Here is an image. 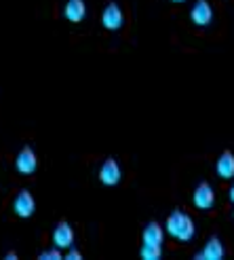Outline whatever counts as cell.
<instances>
[{"instance_id":"cell-14","label":"cell","mask_w":234,"mask_h":260,"mask_svg":"<svg viewBox=\"0 0 234 260\" xmlns=\"http://www.w3.org/2000/svg\"><path fill=\"white\" fill-rule=\"evenodd\" d=\"M38 258H41V260H61L63 254H61V250L55 245V248H51V250H43L41 254H38Z\"/></svg>"},{"instance_id":"cell-15","label":"cell","mask_w":234,"mask_h":260,"mask_svg":"<svg viewBox=\"0 0 234 260\" xmlns=\"http://www.w3.org/2000/svg\"><path fill=\"white\" fill-rule=\"evenodd\" d=\"M63 258H68V260H81L83 254L78 252V250H74V248H68V250H66V256H63Z\"/></svg>"},{"instance_id":"cell-6","label":"cell","mask_w":234,"mask_h":260,"mask_svg":"<svg viewBox=\"0 0 234 260\" xmlns=\"http://www.w3.org/2000/svg\"><path fill=\"white\" fill-rule=\"evenodd\" d=\"M123 178V170L116 159H106L99 167V182L106 186H116Z\"/></svg>"},{"instance_id":"cell-11","label":"cell","mask_w":234,"mask_h":260,"mask_svg":"<svg viewBox=\"0 0 234 260\" xmlns=\"http://www.w3.org/2000/svg\"><path fill=\"white\" fill-rule=\"evenodd\" d=\"M141 241L144 243H150V245H163L165 241V226L159 224V222H148L144 233H141Z\"/></svg>"},{"instance_id":"cell-5","label":"cell","mask_w":234,"mask_h":260,"mask_svg":"<svg viewBox=\"0 0 234 260\" xmlns=\"http://www.w3.org/2000/svg\"><path fill=\"white\" fill-rule=\"evenodd\" d=\"M13 212L19 218H30L36 212V199L30 190H19L13 199Z\"/></svg>"},{"instance_id":"cell-3","label":"cell","mask_w":234,"mask_h":260,"mask_svg":"<svg viewBox=\"0 0 234 260\" xmlns=\"http://www.w3.org/2000/svg\"><path fill=\"white\" fill-rule=\"evenodd\" d=\"M192 203H194V207H199V210H203V212L211 210L213 203H215V190H213V186L209 184V182H201V184L194 188Z\"/></svg>"},{"instance_id":"cell-12","label":"cell","mask_w":234,"mask_h":260,"mask_svg":"<svg viewBox=\"0 0 234 260\" xmlns=\"http://www.w3.org/2000/svg\"><path fill=\"white\" fill-rule=\"evenodd\" d=\"M215 172L222 180L234 178V154L230 150H224L222 154H219V159L215 163Z\"/></svg>"},{"instance_id":"cell-13","label":"cell","mask_w":234,"mask_h":260,"mask_svg":"<svg viewBox=\"0 0 234 260\" xmlns=\"http://www.w3.org/2000/svg\"><path fill=\"white\" fill-rule=\"evenodd\" d=\"M139 256L144 260H159L163 256V245H150V243H141Z\"/></svg>"},{"instance_id":"cell-9","label":"cell","mask_w":234,"mask_h":260,"mask_svg":"<svg viewBox=\"0 0 234 260\" xmlns=\"http://www.w3.org/2000/svg\"><path fill=\"white\" fill-rule=\"evenodd\" d=\"M53 243L57 245L59 250H68L74 245V229L66 222V220H61V222L55 226L53 231Z\"/></svg>"},{"instance_id":"cell-8","label":"cell","mask_w":234,"mask_h":260,"mask_svg":"<svg viewBox=\"0 0 234 260\" xmlns=\"http://www.w3.org/2000/svg\"><path fill=\"white\" fill-rule=\"evenodd\" d=\"M226 256V248H224V243L219 241V237H209L205 243V248L194 256V258H199V260H222Z\"/></svg>"},{"instance_id":"cell-4","label":"cell","mask_w":234,"mask_h":260,"mask_svg":"<svg viewBox=\"0 0 234 260\" xmlns=\"http://www.w3.org/2000/svg\"><path fill=\"white\" fill-rule=\"evenodd\" d=\"M125 23V15H123V9L116 5V3H108V7L103 9L101 13V25L110 32H116L121 30Z\"/></svg>"},{"instance_id":"cell-7","label":"cell","mask_w":234,"mask_h":260,"mask_svg":"<svg viewBox=\"0 0 234 260\" xmlns=\"http://www.w3.org/2000/svg\"><path fill=\"white\" fill-rule=\"evenodd\" d=\"M190 19L194 25H201V28L209 25L213 19V9L209 5V0H197L192 11H190Z\"/></svg>"},{"instance_id":"cell-16","label":"cell","mask_w":234,"mask_h":260,"mask_svg":"<svg viewBox=\"0 0 234 260\" xmlns=\"http://www.w3.org/2000/svg\"><path fill=\"white\" fill-rule=\"evenodd\" d=\"M7 260H17V252H7Z\"/></svg>"},{"instance_id":"cell-17","label":"cell","mask_w":234,"mask_h":260,"mask_svg":"<svg viewBox=\"0 0 234 260\" xmlns=\"http://www.w3.org/2000/svg\"><path fill=\"white\" fill-rule=\"evenodd\" d=\"M228 194H230V201H232V203H234V184H232V186H230V192H228Z\"/></svg>"},{"instance_id":"cell-1","label":"cell","mask_w":234,"mask_h":260,"mask_svg":"<svg viewBox=\"0 0 234 260\" xmlns=\"http://www.w3.org/2000/svg\"><path fill=\"white\" fill-rule=\"evenodd\" d=\"M167 235H171L173 239L181 241V243H188L192 241L194 233H197V226H194V220L188 212L184 210H173L167 218Z\"/></svg>"},{"instance_id":"cell-18","label":"cell","mask_w":234,"mask_h":260,"mask_svg":"<svg viewBox=\"0 0 234 260\" xmlns=\"http://www.w3.org/2000/svg\"><path fill=\"white\" fill-rule=\"evenodd\" d=\"M173 3H186V0H173Z\"/></svg>"},{"instance_id":"cell-10","label":"cell","mask_w":234,"mask_h":260,"mask_svg":"<svg viewBox=\"0 0 234 260\" xmlns=\"http://www.w3.org/2000/svg\"><path fill=\"white\" fill-rule=\"evenodd\" d=\"M63 17L72 23H81L87 17L85 0H66V5H63Z\"/></svg>"},{"instance_id":"cell-2","label":"cell","mask_w":234,"mask_h":260,"mask_svg":"<svg viewBox=\"0 0 234 260\" xmlns=\"http://www.w3.org/2000/svg\"><path fill=\"white\" fill-rule=\"evenodd\" d=\"M38 167V157H36V150L32 146H23L17 157H15V170L21 176H32Z\"/></svg>"}]
</instances>
